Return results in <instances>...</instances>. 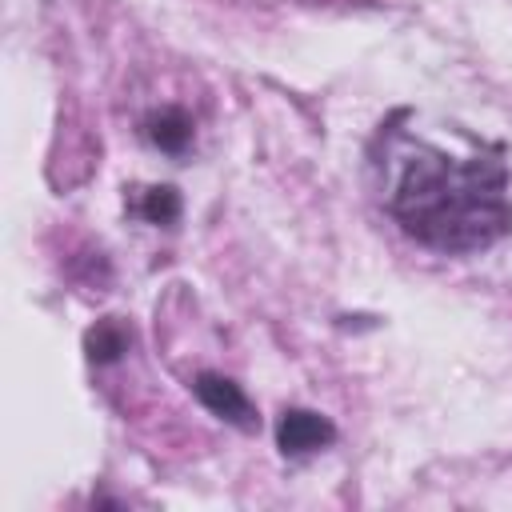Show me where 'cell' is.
I'll list each match as a JSON object with an SVG mask.
<instances>
[{
  "instance_id": "cell-1",
  "label": "cell",
  "mask_w": 512,
  "mask_h": 512,
  "mask_svg": "<svg viewBox=\"0 0 512 512\" xmlns=\"http://www.w3.org/2000/svg\"><path fill=\"white\" fill-rule=\"evenodd\" d=\"M392 216L408 236L440 252H476L512 228L508 172L496 156H444L416 144L388 196Z\"/></svg>"
},
{
  "instance_id": "cell-2",
  "label": "cell",
  "mask_w": 512,
  "mask_h": 512,
  "mask_svg": "<svg viewBox=\"0 0 512 512\" xmlns=\"http://www.w3.org/2000/svg\"><path fill=\"white\" fill-rule=\"evenodd\" d=\"M332 436H336L332 424L320 420L316 412H300V408H292V412H284V420H280V448L292 452V456L316 452V448H324Z\"/></svg>"
},
{
  "instance_id": "cell-3",
  "label": "cell",
  "mask_w": 512,
  "mask_h": 512,
  "mask_svg": "<svg viewBox=\"0 0 512 512\" xmlns=\"http://www.w3.org/2000/svg\"><path fill=\"white\" fill-rule=\"evenodd\" d=\"M196 396H200L216 416H228V420H236V424H248V400H244V392H240L232 380L200 376V380H196Z\"/></svg>"
},
{
  "instance_id": "cell-4",
  "label": "cell",
  "mask_w": 512,
  "mask_h": 512,
  "mask_svg": "<svg viewBox=\"0 0 512 512\" xmlns=\"http://www.w3.org/2000/svg\"><path fill=\"white\" fill-rule=\"evenodd\" d=\"M148 136H152L160 148L176 152V148H184V144H188V136H192V124H188L180 112H164V116H156V120H152Z\"/></svg>"
},
{
  "instance_id": "cell-5",
  "label": "cell",
  "mask_w": 512,
  "mask_h": 512,
  "mask_svg": "<svg viewBox=\"0 0 512 512\" xmlns=\"http://www.w3.org/2000/svg\"><path fill=\"white\" fill-rule=\"evenodd\" d=\"M136 212H140L144 220H152V224H168V220L180 212V200H176L172 188H148V192L140 196Z\"/></svg>"
}]
</instances>
